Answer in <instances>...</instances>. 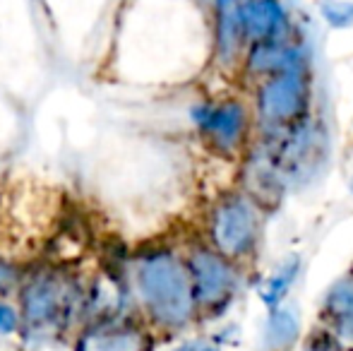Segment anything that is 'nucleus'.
<instances>
[{"instance_id": "obj_1", "label": "nucleus", "mask_w": 353, "mask_h": 351, "mask_svg": "<svg viewBox=\"0 0 353 351\" xmlns=\"http://www.w3.org/2000/svg\"><path fill=\"white\" fill-rule=\"evenodd\" d=\"M19 337L29 347H46L79 328L87 310V281L68 263L22 267L17 284Z\"/></svg>"}, {"instance_id": "obj_2", "label": "nucleus", "mask_w": 353, "mask_h": 351, "mask_svg": "<svg viewBox=\"0 0 353 351\" xmlns=\"http://www.w3.org/2000/svg\"><path fill=\"white\" fill-rule=\"evenodd\" d=\"M130 286L152 330L183 332L197 320L185 258L171 245H147L130 255Z\"/></svg>"}, {"instance_id": "obj_3", "label": "nucleus", "mask_w": 353, "mask_h": 351, "mask_svg": "<svg viewBox=\"0 0 353 351\" xmlns=\"http://www.w3.org/2000/svg\"><path fill=\"white\" fill-rule=\"evenodd\" d=\"M262 234L260 205L248 192H228L214 202L207 219V243L241 265L257 250Z\"/></svg>"}, {"instance_id": "obj_4", "label": "nucleus", "mask_w": 353, "mask_h": 351, "mask_svg": "<svg viewBox=\"0 0 353 351\" xmlns=\"http://www.w3.org/2000/svg\"><path fill=\"white\" fill-rule=\"evenodd\" d=\"M190 277L197 315L219 318L233 303L241 286V267L223 258L210 243H192L183 255Z\"/></svg>"}, {"instance_id": "obj_5", "label": "nucleus", "mask_w": 353, "mask_h": 351, "mask_svg": "<svg viewBox=\"0 0 353 351\" xmlns=\"http://www.w3.org/2000/svg\"><path fill=\"white\" fill-rule=\"evenodd\" d=\"M310 77L307 68H291L267 75L255 94V113L265 132H276L307 116Z\"/></svg>"}, {"instance_id": "obj_6", "label": "nucleus", "mask_w": 353, "mask_h": 351, "mask_svg": "<svg viewBox=\"0 0 353 351\" xmlns=\"http://www.w3.org/2000/svg\"><path fill=\"white\" fill-rule=\"evenodd\" d=\"M152 328L132 310L92 315L77 328L74 351H152Z\"/></svg>"}, {"instance_id": "obj_7", "label": "nucleus", "mask_w": 353, "mask_h": 351, "mask_svg": "<svg viewBox=\"0 0 353 351\" xmlns=\"http://www.w3.org/2000/svg\"><path fill=\"white\" fill-rule=\"evenodd\" d=\"M192 121H195L202 140L221 157L238 154L248 140L250 116H248V108L233 99L216 103H200L192 108Z\"/></svg>"}, {"instance_id": "obj_8", "label": "nucleus", "mask_w": 353, "mask_h": 351, "mask_svg": "<svg viewBox=\"0 0 353 351\" xmlns=\"http://www.w3.org/2000/svg\"><path fill=\"white\" fill-rule=\"evenodd\" d=\"M241 24L245 41H270L288 34V17L279 0H243Z\"/></svg>"}, {"instance_id": "obj_9", "label": "nucleus", "mask_w": 353, "mask_h": 351, "mask_svg": "<svg viewBox=\"0 0 353 351\" xmlns=\"http://www.w3.org/2000/svg\"><path fill=\"white\" fill-rule=\"evenodd\" d=\"M245 66L255 75L267 77L274 75V72L305 66V56H303L301 46L291 43L286 37L270 39V41H252L245 58Z\"/></svg>"}, {"instance_id": "obj_10", "label": "nucleus", "mask_w": 353, "mask_h": 351, "mask_svg": "<svg viewBox=\"0 0 353 351\" xmlns=\"http://www.w3.org/2000/svg\"><path fill=\"white\" fill-rule=\"evenodd\" d=\"M322 318L327 332H332L341 344H353V274L339 279L322 301Z\"/></svg>"}, {"instance_id": "obj_11", "label": "nucleus", "mask_w": 353, "mask_h": 351, "mask_svg": "<svg viewBox=\"0 0 353 351\" xmlns=\"http://www.w3.org/2000/svg\"><path fill=\"white\" fill-rule=\"evenodd\" d=\"M243 0H216V53L223 63L236 61L243 48V24H241Z\"/></svg>"}, {"instance_id": "obj_12", "label": "nucleus", "mask_w": 353, "mask_h": 351, "mask_svg": "<svg viewBox=\"0 0 353 351\" xmlns=\"http://www.w3.org/2000/svg\"><path fill=\"white\" fill-rule=\"evenodd\" d=\"M270 310L265 325V347L267 351H288L301 337V320L296 310L286 305H274Z\"/></svg>"}, {"instance_id": "obj_13", "label": "nucleus", "mask_w": 353, "mask_h": 351, "mask_svg": "<svg viewBox=\"0 0 353 351\" xmlns=\"http://www.w3.org/2000/svg\"><path fill=\"white\" fill-rule=\"evenodd\" d=\"M301 272V260L293 255V258L283 260V263L267 277L265 286L260 289V299L267 308H274L281 305V301L286 299V294L291 291V286L296 284V277Z\"/></svg>"}, {"instance_id": "obj_14", "label": "nucleus", "mask_w": 353, "mask_h": 351, "mask_svg": "<svg viewBox=\"0 0 353 351\" xmlns=\"http://www.w3.org/2000/svg\"><path fill=\"white\" fill-rule=\"evenodd\" d=\"M320 10L332 27L344 29L353 24V3H349V0H322Z\"/></svg>"}, {"instance_id": "obj_15", "label": "nucleus", "mask_w": 353, "mask_h": 351, "mask_svg": "<svg viewBox=\"0 0 353 351\" xmlns=\"http://www.w3.org/2000/svg\"><path fill=\"white\" fill-rule=\"evenodd\" d=\"M19 277H22V265L0 258V299H8L10 294L17 291Z\"/></svg>"}, {"instance_id": "obj_16", "label": "nucleus", "mask_w": 353, "mask_h": 351, "mask_svg": "<svg viewBox=\"0 0 353 351\" xmlns=\"http://www.w3.org/2000/svg\"><path fill=\"white\" fill-rule=\"evenodd\" d=\"M19 332V310L10 301L0 299V334L10 337V334Z\"/></svg>"}, {"instance_id": "obj_17", "label": "nucleus", "mask_w": 353, "mask_h": 351, "mask_svg": "<svg viewBox=\"0 0 353 351\" xmlns=\"http://www.w3.org/2000/svg\"><path fill=\"white\" fill-rule=\"evenodd\" d=\"M305 351H349V349H346V344H341L332 332L322 330V332H315L307 339Z\"/></svg>"}, {"instance_id": "obj_18", "label": "nucleus", "mask_w": 353, "mask_h": 351, "mask_svg": "<svg viewBox=\"0 0 353 351\" xmlns=\"http://www.w3.org/2000/svg\"><path fill=\"white\" fill-rule=\"evenodd\" d=\"M171 351H221L216 339H188Z\"/></svg>"}]
</instances>
